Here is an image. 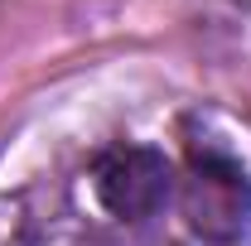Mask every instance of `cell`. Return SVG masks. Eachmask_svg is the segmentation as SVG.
Returning a JSON list of instances; mask_svg holds the SVG:
<instances>
[{
    "label": "cell",
    "mask_w": 251,
    "mask_h": 246,
    "mask_svg": "<svg viewBox=\"0 0 251 246\" xmlns=\"http://www.w3.org/2000/svg\"><path fill=\"white\" fill-rule=\"evenodd\" d=\"M184 217L203 242H237L251 222V179L242 164H232L218 150H198L188 154V174H184Z\"/></svg>",
    "instance_id": "obj_1"
},
{
    "label": "cell",
    "mask_w": 251,
    "mask_h": 246,
    "mask_svg": "<svg viewBox=\"0 0 251 246\" xmlns=\"http://www.w3.org/2000/svg\"><path fill=\"white\" fill-rule=\"evenodd\" d=\"M169 159L150 145H116L97 159L92 169V188L101 198V208L121 222H145L164 208L169 198Z\"/></svg>",
    "instance_id": "obj_2"
},
{
    "label": "cell",
    "mask_w": 251,
    "mask_h": 246,
    "mask_svg": "<svg viewBox=\"0 0 251 246\" xmlns=\"http://www.w3.org/2000/svg\"><path fill=\"white\" fill-rule=\"evenodd\" d=\"M150 246H169V242H150Z\"/></svg>",
    "instance_id": "obj_3"
}]
</instances>
